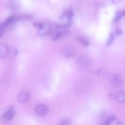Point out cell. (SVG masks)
Returning a JSON list of instances; mask_svg holds the SVG:
<instances>
[{
	"mask_svg": "<svg viewBox=\"0 0 125 125\" xmlns=\"http://www.w3.org/2000/svg\"><path fill=\"white\" fill-rule=\"evenodd\" d=\"M70 32L68 31H62L57 32L52 36V40L55 41L67 37L69 35Z\"/></svg>",
	"mask_w": 125,
	"mask_h": 125,
	"instance_id": "obj_9",
	"label": "cell"
},
{
	"mask_svg": "<svg viewBox=\"0 0 125 125\" xmlns=\"http://www.w3.org/2000/svg\"><path fill=\"white\" fill-rule=\"evenodd\" d=\"M116 125H125L123 122L121 121H118L116 123Z\"/></svg>",
	"mask_w": 125,
	"mask_h": 125,
	"instance_id": "obj_21",
	"label": "cell"
},
{
	"mask_svg": "<svg viewBox=\"0 0 125 125\" xmlns=\"http://www.w3.org/2000/svg\"><path fill=\"white\" fill-rule=\"evenodd\" d=\"M115 33L117 35L121 36L123 34V31L121 28H117L115 29Z\"/></svg>",
	"mask_w": 125,
	"mask_h": 125,
	"instance_id": "obj_19",
	"label": "cell"
},
{
	"mask_svg": "<svg viewBox=\"0 0 125 125\" xmlns=\"http://www.w3.org/2000/svg\"><path fill=\"white\" fill-rule=\"evenodd\" d=\"M107 119L111 123L115 121L117 118L114 115L111 114L109 115Z\"/></svg>",
	"mask_w": 125,
	"mask_h": 125,
	"instance_id": "obj_17",
	"label": "cell"
},
{
	"mask_svg": "<svg viewBox=\"0 0 125 125\" xmlns=\"http://www.w3.org/2000/svg\"><path fill=\"white\" fill-rule=\"evenodd\" d=\"M14 109L13 106H11L2 114L1 117L4 121H9L13 117L15 114V112L14 111Z\"/></svg>",
	"mask_w": 125,
	"mask_h": 125,
	"instance_id": "obj_2",
	"label": "cell"
},
{
	"mask_svg": "<svg viewBox=\"0 0 125 125\" xmlns=\"http://www.w3.org/2000/svg\"><path fill=\"white\" fill-rule=\"evenodd\" d=\"M30 94L26 90H22L18 94L17 99L20 103H23L27 102L30 99Z\"/></svg>",
	"mask_w": 125,
	"mask_h": 125,
	"instance_id": "obj_4",
	"label": "cell"
},
{
	"mask_svg": "<svg viewBox=\"0 0 125 125\" xmlns=\"http://www.w3.org/2000/svg\"><path fill=\"white\" fill-rule=\"evenodd\" d=\"M123 77L119 73H115L111 76L110 82L112 85L116 87H119L121 86L124 83Z\"/></svg>",
	"mask_w": 125,
	"mask_h": 125,
	"instance_id": "obj_1",
	"label": "cell"
},
{
	"mask_svg": "<svg viewBox=\"0 0 125 125\" xmlns=\"http://www.w3.org/2000/svg\"><path fill=\"white\" fill-rule=\"evenodd\" d=\"M18 52L17 49L15 48H13L10 49L8 55L10 58L13 57L17 55Z\"/></svg>",
	"mask_w": 125,
	"mask_h": 125,
	"instance_id": "obj_15",
	"label": "cell"
},
{
	"mask_svg": "<svg viewBox=\"0 0 125 125\" xmlns=\"http://www.w3.org/2000/svg\"><path fill=\"white\" fill-rule=\"evenodd\" d=\"M114 38V36L113 33L112 32H111L110 33L109 36L108 41L106 44V46L107 47H109L113 43Z\"/></svg>",
	"mask_w": 125,
	"mask_h": 125,
	"instance_id": "obj_13",
	"label": "cell"
},
{
	"mask_svg": "<svg viewBox=\"0 0 125 125\" xmlns=\"http://www.w3.org/2000/svg\"><path fill=\"white\" fill-rule=\"evenodd\" d=\"M10 48L6 44L1 43L0 45V57L1 58H5L8 55Z\"/></svg>",
	"mask_w": 125,
	"mask_h": 125,
	"instance_id": "obj_8",
	"label": "cell"
},
{
	"mask_svg": "<svg viewBox=\"0 0 125 125\" xmlns=\"http://www.w3.org/2000/svg\"><path fill=\"white\" fill-rule=\"evenodd\" d=\"M116 15L114 18V21L116 22L119 21L121 19L122 16L120 14V11L117 10L116 12Z\"/></svg>",
	"mask_w": 125,
	"mask_h": 125,
	"instance_id": "obj_18",
	"label": "cell"
},
{
	"mask_svg": "<svg viewBox=\"0 0 125 125\" xmlns=\"http://www.w3.org/2000/svg\"><path fill=\"white\" fill-rule=\"evenodd\" d=\"M15 16L14 15H10L0 24V31L4 32L5 28L15 20Z\"/></svg>",
	"mask_w": 125,
	"mask_h": 125,
	"instance_id": "obj_6",
	"label": "cell"
},
{
	"mask_svg": "<svg viewBox=\"0 0 125 125\" xmlns=\"http://www.w3.org/2000/svg\"><path fill=\"white\" fill-rule=\"evenodd\" d=\"M74 13L71 9H67L65 10L60 16V19L63 21H71L73 17Z\"/></svg>",
	"mask_w": 125,
	"mask_h": 125,
	"instance_id": "obj_5",
	"label": "cell"
},
{
	"mask_svg": "<svg viewBox=\"0 0 125 125\" xmlns=\"http://www.w3.org/2000/svg\"><path fill=\"white\" fill-rule=\"evenodd\" d=\"M35 111L37 115L42 116L47 114L48 112V109L45 105L40 104L36 106L35 108Z\"/></svg>",
	"mask_w": 125,
	"mask_h": 125,
	"instance_id": "obj_3",
	"label": "cell"
},
{
	"mask_svg": "<svg viewBox=\"0 0 125 125\" xmlns=\"http://www.w3.org/2000/svg\"><path fill=\"white\" fill-rule=\"evenodd\" d=\"M71 121L69 119L65 118L60 120L58 125H71Z\"/></svg>",
	"mask_w": 125,
	"mask_h": 125,
	"instance_id": "obj_14",
	"label": "cell"
},
{
	"mask_svg": "<svg viewBox=\"0 0 125 125\" xmlns=\"http://www.w3.org/2000/svg\"><path fill=\"white\" fill-rule=\"evenodd\" d=\"M115 98L118 102L120 103H125V91H121L116 94Z\"/></svg>",
	"mask_w": 125,
	"mask_h": 125,
	"instance_id": "obj_11",
	"label": "cell"
},
{
	"mask_svg": "<svg viewBox=\"0 0 125 125\" xmlns=\"http://www.w3.org/2000/svg\"><path fill=\"white\" fill-rule=\"evenodd\" d=\"M120 14L122 16H125V10L120 11Z\"/></svg>",
	"mask_w": 125,
	"mask_h": 125,
	"instance_id": "obj_22",
	"label": "cell"
},
{
	"mask_svg": "<svg viewBox=\"0 0 125 125\" xmlns=\"http://www.w3.org/2000/svg\"><path fill=\"white\" fill-rule=\"evenodd\" d=\"M79 65L84 68H86L89 67L90 62L88 58L84 56H81L78 59Z\"/></svg>",
	"mask_w": 125,
	"mask_h": 125,
	"instance_id": "obj_10",
	"label": "cell"
},
{
	"mask_svg": "<svg viewBox=\"0 0 125 125\" xmlns=\"http://www.w3.org/2000/svg\"><path fill=\"white\" fill-rule=\"evenodd\" d=\"M32 24L34 26L39 29L43 28L44 26V24L39 22H33Z\"/></svg>",
	"mask_w": 125,
	"mask_h": 125,
	"instance_id": "obj_16",
	"label": "cell"
},
{
	"mask_svg": "<svg viewBox=\"0 0 125 125\" xmlns=\"http://www.w3.org/2000/svg\"><path fill=\"white\" fill-rule=\"evenodd\" d=\"M76 39L83 45L86 47H88L90 45L89 40L85 37L80 35H77L76 37Z\"/></svg>",
	"mask_w": 125,
	"mask_h": 125,
	"instance_id": "obj_12",
	"label": "cell"
},
{
	"mask_svg": "<svg viewBox=\"0 0 125 125\" xmlns=\"http://www.w3.org/2000/svg\"><path fill=\"white\" fill-rule=\"evenodd\" d=\"M111 123L106 119L105 120L102 122L100 125H110Z\"/></svg>",
	"mask_w": 125,
	"mask_h": 125,
	"instance_id": "obj_20",
	"label": "cell"
},
{
	"mask_svg": "<svg viewBox=\"0 0 125 125\" xmlns=\"http://www.w3.org/2000/svg\"><path fill=\"white\" fill-rule=\"evenodd\" d=\"M74 51L73 48L70 46H67L65 47L62 51L63 55L66 57H70L73 56L74 54Z\"/></svg>",
	"mask_w": 125,
	"mask_h": 125,
	"instance_id": "obj_7",
	"label": "cell"
}]
</instances>
